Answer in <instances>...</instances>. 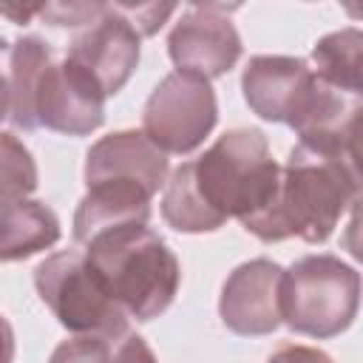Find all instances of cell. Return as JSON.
Returning <instances> with one entry per match:
<instances>
[{
    "instance_id": "1",
    "label": "cell",
    "mask_w": 363,
    "mask_h": 363,
    "mask_svg": "<svg viewBox=\"0 0 363 363\" xmlns=\"http://www.w3.org/2000/svg\"><path fill=\"white\" fill-rule=\"evenodd\" d=\"M360 196L363 173L349 153L318 150L298 142L286 156L278 201L244 230L264 244L286 238L323 244Z\"/></svg>"
},
{
    "instance_id": "2",
    "label": "cell",
    "mask_w": 363,
    "mask_h": 363,
    "mask_svg": "<svg viewBox=\"0 0 363 363\" xmlns=\"http://www.w3.org/2000/svg\"><path fill=\"white\" fill-rule=\"evenodd\" d=\"M190 170L207 207L224 221L238 218L241 227H250L272 210L284 173L258 128H233L221 133L190 162Z\"/></svg>"
},
{
    "instance_id": "3",
    "label": "cell",
    "mask_w": 363,
    "mask_h": 363,
    "mask_svg": "<svg viewBox=\"0 0 363 363\" xmlns=\"http://www.w3.org/2000/svg\"><path fill=\"white\" fill-rule=\"evenodd\" d=\"M85 255L102 275L113 301L128 318L142 323L159 318L179 292V258L147 224L108 230L85 247Z\"/></svg>"
},
{
    "instance_id": "4",
    "label": "cell",
    "mask_w": 363,
    "mask_h": 363,
    "mask_svg": "<svg viewBox=\"0 0 363 363\" xmlns=\"http://www.w3.org/2000/svg\"><path fill=\"white\" fill-rule=\"evenodd\" d=\"M360 295L363 278L352 264L329 252L303 255L284 272V323L295 335L329 340L354 323Z\"/></svg>"
},
{
    "instance_id": "5",
    "label": "cell",
    "mask_w": 363,
    "mask_h": 363,
    "mask_svg": "<svg viewBox=\"0 0 363 363\" xmlns=\"http://www.w3.org/2000/svg\"><path fill=\"white\" fill-rule=\"evenodd\" d=\"M34 289L48 312L71 335L119 340L128 335V312L113 301L85 250H60L34 267Z\"/></svg>"
},
{
    "instance_id": "6",
    "label": "cell",
    "mask_w": 363,
    "mask_h": 363,
    "mask_svg": "<svg viewBox=\"0 0 363 363\" xmlns=\"http://www.w3.org/2000/svg\"><path fill=\"white\" fill-rule=\"evenodd\" d=\"M167 179V153L142 130H113L96 139L85 153V187L96 196L150 204Z\"/></svg>"
},
{
    "instance_id": "7",
    "label": "cell",
    "mask_w": 363,
    "mask_h": 363,
    "mask_svg": "<svg viewBox=\"0 0 363 363\" xmlns=\"http://www.w3.org/2000/svg\"><path fill=\"white\" fill-rule=\"evenodd\" d=\"M218 102L207 79L182 71L167 74L142 108V133L162 150L187 156L216 128Z\"/></svg>"
},
{
    "instance_id": "8",
    "label": "cell",
    "mask_w": 363,
    "mask_h": 363,
    "mask_svg": "<svg viewBox=\"0 0 363 363\" xmlns=\"http://www.w3.org/2000/svg\"><path fill=\"white\" fill-rule=\"evenodd\" d=\"M167 54L176 71L218 79L241 60V34L230 9L218 3H193L182 11L167 37Z\"/></svg>"
},
{
    "instance_id": "9",
    "label": "cell",
    "mask_w": 363,
    "mask_h": 363,
    "mask_svg": "<svg viewBox=\"0 0 363 363\" xmlns=\"http://www.w3.org/2000/svg\"><path fill=\"white\" fill-rule=\"evenodd\" d=\"M284 267L269 258H252L238 264L218 298L221 323L241 337L272 335L284 323L281 312V289H284Z\"/></svg>"
},
{
    "instance_id": "10",
    "label": "cell",
    "mask_w": 363,
    "mask_h": 363,
    "mask_svg": "<svg viewBox=\"0 0 363 363\" xmlns=\"http://www.w3.org/2000/svg\"><path fill=\"white\" fill-rule=\"evenodd\" d=\"M105 91L74 60H54L37 91V122L62 136H88L105 122Z\"/></svg>"
},
{
    "instance_id": "11",
    "label": "cell",
    "mask_w": 363,
    "mask_h": 363,
    "mask_svg": "<svg viewBox=\"0 0 363 363\" xmlns=\"http://www.w3.org/2000/svg\"><path fill=\"white\" fill-rule=\"evenodd\" d=\"M286 125L301 145L349 153V145L363 125V91L343 88L315 71Z\"/></svg>"
},
{
    "instance_id": "12",
    "label": "cell",
    "mask_w": 363,
    "mask_h": 363,
    "mask_svg": "<svg viewBox=\"0 0 363 363\" xmlns=\"http://www.w3.org/2000/svg\"><path fill=\"white\" fill-rule=\"evenodd\" d=\"M139 31L119 14L116 3H105L102 14L71 40L65 57L85 68L102 85L105 96H113L125 88L139 65Z\"/></svg>"
},
{
    "instance_id": "13",
    "label": "cell",
    "mask_w": 363,
    "mask_h": 363,
    "mask_svg": "<svg viewBox=\"0 0 363 363\" xmlns=\"http://www.w3.org/2000/svg\"><path fill=\"white\" fill-rule=\"evenodd\" d=\"M315 68L301 57L258 54L241 74V91L250 111L267 122H289Z\"/></svg>"
},
{
    "instance_id": "14",
    "label": "cell",
    "mask_w": 363,
    "mask_h": 363,
    "mask_svg": "<svg viewBox=\"0 0 363 363\" xmlns=\"http://www.w3.org/2000/svg\"><path fill=\"white\" fill-rule=\"evenodd\" d=\"M3 119L20 130H37V91L45 68L57 60L54 48L40 37H20L3 48Z\"/></svg>"
},
{
    "instance_id": "15",
    "label": "cell",
    "mask_w": 363,
    "mask_h": 363,
    "mask_svg": "<svg viewBox=\"0 0 363 363\" xmlns=\"http://www.w3.org/2000/svg\"><path fill=\"white\" fill-rule=\"evenodd\" d=\"M3 210V250L0 258L6 264L23 261L34 252L54 247L62 235L57 213L37 199L0 201Z\"/></svg>"
},
{
    "instance_id": "16",
    "label": "cell",
    "mask_w": 363,
    "mask_h": 363,
    "mask_svg": "<svg viewBox=\"0 0 363 363\" xmlns=\"http://www.w3.org/2000/svg\"><path fill=\"white\" fill-rule=\"evenodd\" d=\"M162 218L176 230V233H216L227 221L218 218L201 193L196 190L190 162H182L176 170H170V179L162 193Z\"/></svg>"
},
{
    "instance_id": "17",
    "label": "cell",
    "mask_w": 363,
    "mask_h": 363,
    "mask_svg": "<svg viewBox=\"0 0 363 363\" xmlns=\"http://www.w3.org/2000/svg\"><path fill=\"white\" fill-rule=\"evenodd\" d=\"M312 65L320 77L343 88L363 91V28L346 26L320 37L312 48Z\"/></svg>"
},
{
    "instance_id": "18",
    "label": "cell",
    "mask_w": 363,
    "mask_h": 363,
    "mask_svg": "<svg viewBox=\"0 0 363 363\" xmlns=\"http://www.w3.org/2000/svg\"><path fill=\"white\" fill-rule=\"evenodd\" d=\"M37 190V164L14 133H3V193L0 201L28 199Z\"/></svg>"
},
{
    "instance_id": "19",
    "label": "cell",
    "mask_w": 363,
    "mask_h": 363,
    "mask_svg": "<svg viewBox=\"0 0 363 363\" xmlns=\"http://www.w3.org/2000/svg\"><path fill=\"white\" fill-rule=\"evenodd\" d=\"M111 340L94 335H74L51 352L48 363H111Z\"/></svg>"
},
{
    "instance_id": "20",
    "label": "cell",
    "mask_w": 363,
    "mask_h": 363,
    "mask_svg": "<svg viewBox=\"0 0 363 363\" xmlns=\"http://www.w3.org/2000/svg\"><path fill=\"white\" fill-rule=\"evenodd\" d=\"M102 9L105 3H45L40 17L54 28H85L102 14Z\"/></svg>"
},
{
    "instance_id": "21",
    "label": "cell",
    "mask_w": 363,
    "mask_h": 363,
    "mask_svg": "<svg viewBox=\"0 0 363 363\" xmlns=\"http://www.w3.org/2000/svg\"><path fill=\"white\" fill-rule=\"evenodd\" d=\"M116 9H119V14L139 31V37H153L162 26H164V20L176 11V6L173 3H116Z\"/></svg>"
},
{
    "instance_id": "22",
    "label": "cell",
    "mask_w": 363,
    "mask_h": 363,
    "mask_svg": "<svg viewBox=\"0 0 363 363\" xmlns=\"http://www.w3.org/2000/svg\"><path fill=\"white\" fill-rule=\"evenodd\" d=\"M111 363H159V360H156L153 349L147 346V340L142 335H130L128 332L116 343V349L111 354Z\"/></svg>"
},
{
    "instance_id": "23",
    "label": "cell",
    "mask_w": 363,
    "mask_h": 363,
    "mask_svg": "<svg viewBox=\"0 0 363 363\" xmlns=\"http://www.w3.org/2000/svg\"><path fill=\"white\" fill-rule=\"evenodd\" d=\"M267 363H335L326 352L315 346H301V343H284L278 346Z\"/></svg>"
},
{
    "instance_id": "24",
    "label": "cell",
    "mask_w": 363,
    "mask_h": 363,
    "mask_svg": "<svg viewBox=\"0 0 363 363\" xmlns=\"http://www.w3.org/2000/svg\"><path fill=\"white\" fill-rule=\"evenodd\" d=\"M343 250L363 267V196L352 204L349 224L343 230Z\"/></svg>"
},
{
    "instance_id": "25",
    "label": "cell",
    "mask_w": 363,
    "mask_h": 363,
    "mask_svg": "<svg viewBox=\"0 0 363 363\" xmlns=\"http://www.w3.org/2000/svg\"><path fill=\"white\" fill-rule=\"evenodd\" d=\"M40 11H43V6H26V9L6 6V9H3V14H6V17H11L14 23H23V26H26V23H28L34 14H40Z\"/></svg>"
},
{
    "instance_id": "26",
    "label": "cell",
    "mask_w": 363,
    "mask_h": 363,
    "mask_svg": "<svg viewBox=\"0 0 363 363\" xmlns=\"http://www.w3.org/2000/svg\"><path fill=\"white\" fill-rule=\"evenodd\" d=\"M349 156H352V162L357 164V170L363 173V125H360L357 136H354V139H352V145H349Z\"/></svg>"
},
{
    "instance_id": "27",
    "label": "cell",
    "mask_w": 363,
    "mask_h": 363,
    "mask_svg": "<svg viewBox=\"0 0 363 363\" xmlns=\"http://www.w3.org/2000/svg\"><path fill=\"white\" fill-rule=\"evenodd\" d=\"M346 14L354 20H363V6H346Z\"/></svg>"
}]
</instances>
